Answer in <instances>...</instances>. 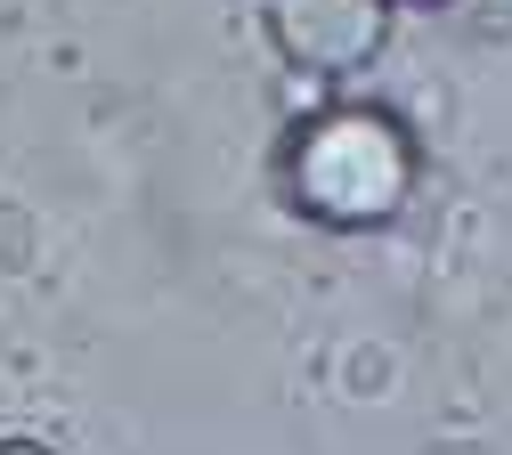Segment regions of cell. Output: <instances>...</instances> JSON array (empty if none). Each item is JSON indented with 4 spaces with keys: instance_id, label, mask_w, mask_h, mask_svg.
<instances>
[{
    "instance_id": "obj_3",
    "label": "cell",
    "mask_w": 512,
    "mask_h": 455,
    "mask_svg": "<svg viewBox=\"0 0 512 455\" xmlns=\"http://www.w3.org/2000/svg\"><path fill=\"white\" fill-rule=\"evenodd\" d=\"M0 455H57V447H41V439H0Z\"/></svg>"
},
{
    "instance_id": "obj_1",
    "label": "cell",
    "mask_w": 512,
    "mask_h": 455,
    "mask_svg": "<svg viewBox=\"0 0 512 455\" xmlns=\"http://www.w3.org/2000/svg\"><path fill=\"white\" fill-rule=\"evenodd\" d=\"M285 187H293V212L326 220V228H374L407 204L415 147L391 114L342 106V114H317L309 130H293Z\"/></svg>"
},
{
    "instance_id": "obj_2",
    "label": "cell",
    "mask_w": 512,
    "mask_h": 455,
    "mask_svg": "<svg viewBox=\"0 0 512 455\" xmlns=\"http://www.w3.org/2000/svg\"><path fill=\"white\" fill-rule=\"evenodd\" d=\"M399 0H269V41L293 74L309 82H350L382 57Z\"/></svg>"
},
{
    "instance_id": "obj_4",
    "label": "cell",
    "mask_w": 512,
    "mask_h": 455,
    "mask_svg": "<svg viewBox=\"0 0 512 455\" xmlns=\"http://www.w3.org/2000/svg\"><path fill=\"white\" fill-rule=\"evenodd\" d=\"M415 9H439V0H415Z\"/></svg>"
}]
</instances>
